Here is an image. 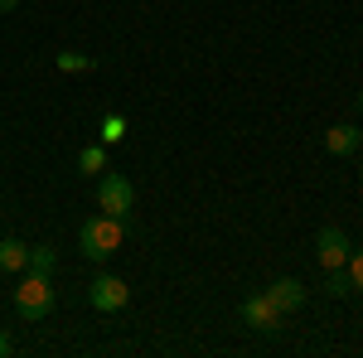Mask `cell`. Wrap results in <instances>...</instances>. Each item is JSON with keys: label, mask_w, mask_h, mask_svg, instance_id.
Listing matches in <instances>:
<instances>
[{"label": "cell", "mask_w": 363, "mask_h": 358, "mask_svg": "<svg viewBox=\"0 0 363 358\" xmlns=\"http://www.w3.org/2000/svg\"><path fill=\"white\" fill-rule=\"evenodd\" d=\"M359 145H363V131L354 121H339V126L325 131V150L330 155H359Z\"/></svg>", "instance_id": "obj_8"}, {"label": "cell", "mask_w": 363, "mask_h": 358, "mask_svg": "<svg viewBox=\"0 0 363 358\" xmlns=\"http://www.w3.org/2000/svg\"><path fill=\"white\" fill-rule=\"evenodd\" d=\"M359 116H363V87H359Z\"/></svg>", "instance_id": "obj_18"}, {"label": "cell", "mask_w": 363, "mask_h": 358, "mask_svg": "<svg viewBox=\"0 0 363 358\" xmlns=\"http://www.w3.org/2000/svg\"><path fill=\"white\" fill-rule=\"evenodd\" d=\"M29 267V247L20 242V237H0V272H25Z\"/></svg>", "instance_id": "obj_9"}, {"label": "cell", "mask_w": 363, "mask_h": 358, "mask_svg": "<svg viewBox=\"0 0 363 358\" xmlns=\"http://www.w3.org/2000/svg\"><path fill=\"white\" fill-rule=\"evenodd\" d=\"M349 286H354V281H349V272H344V267H330V276H325V291H330V296H344Z\"/></svg>", "instance_id": "obj_14"}, {"label": "cell", "mask_w": 363, "mask_h": 358, "mask_svg": "<svg viewBox=\"0 0 363 358\" xmlns=\"http://www.w3.org/2000/svg\"><path fill=\"white\" fill-rule=\"evenodd\" d=\"M15 315L29 320V325H39V320L54 315V281L44 272H29L25 281L15 286Z\"/></svg>", "instance_id": "obj_2"}, {"label": "cell", "mask_w": 363, "mask_h": 358, "mask_svg": "<svg viewBox=\"0 0 363 358\" xmlns=\"http://www.w3.org/2000/svg\"><path fill=\"white\" fill-rule=\"evenodd\" d=\"M107 169V145L97 140V145H83L78 150V174H102Z\"/></svg>", "instance_id": "obj_10"}, {"label": "cell", "mask_w": 363, "mask_h": 358, "mask_svg": "<svg viewBox=\"0 0 363 358\" xmlns=\"http://www.w3.org/2000/svg\"><path fill=\"white\" fill-rule=\"evenodd\" d=\"M242 325H247V330H257V334H272V330L281 325V310L267 301V291L242 301Z\"/></svg>", "instance_id": "obj_5"}, {"label": "cell", "mask_w": 363, "mask_h": 358, "mask_svg": "<svg viewBox=\"0 0 363 358\" xmlns=\"http://www.w3.org/2000/svg\"><path fill=\"white\" fill-rule=\"evenodd\" d=\"M344 272H349V281H354V291H363V247H359V252H349Z\"/></svg>", "instance_id": "obj_15"}, {"label": "cell", "mask_w": 363, "mask_h": 358, "mask_svg": "<svg viewBox=\"0 0 363 358\" xmlns=\"http://www.w3.org/2000/svg\"><path fill=\"white\" fill-rule=\"evenodd\" d=\"M131 301V286L121 281V276H92V286H87V305L92 310H102V315H116V310H126Z\"/></svg>", "instance_id": "obj_4"}, {"label": "cell", "mask_w": 363, "mask_h": 358, "mask_svg": "<svg viewBox=\"0 0 363 358\" xmlns=\"http://www.w3.org/2000/svg\"><path fill=\"white\" fill-rule=\"evenodd\" d=\"M54 267H58V252L49 247V242L29 247V272H44V276H54Z\"/></svg>", "instance_id": "obj_11"}, {"label": "cell", "mask_w": 363, "mask_h": 358, "mask_svg": "<svg viewBox=\"0 0 363 358\" xmlns=\"http://www.w3.org/2000/svg\"><path fill=\"white\" fill-rule=\"evenodd\" d=\"M97 136H102V145H116V140L126 136V116H116V111H107V116L97 121Z\"/></svg>", "instance_id": "obj_12"}, {"label": "cell", "mask_w": 363, "mask_h": 358, "mask_svg": "<svg viewBox=\"0 0 363 358\" xmlns=\"http://www.w3.org/2000/svg\"><path fill=\"white\" fill-rule=\"evenodd\" d=\"M97 208L112 213V218H126L136 208V184L126 174H116V169H102L97 174Z\"/></svg>", "instance_id": "obj_3"}, {"label": "cell", "mask_w": 363, "mask_h": 358, "mask_svg": "<svg viewBox=\"0 0 363 358\" xmlns=\"http://www.w3.org/2000/svg\"><path fill=\"white\" fill-rule=\"evenodd\" d=\"M5 354H10V334L0 330V358H5Z\"/></svg>", "instance_id": "obj_17"}, {"label": "cell", "mask_w": 363, "mask_h": 358, "mask_svg": "<svg viewBox=\"0 0 363 358\" xmlns=\"http://www.w3.org/2000/svg\"><path fill=\"white\" fill-rule=\"evenodd\" d=\"M121 242H126V228H121V218H112V213L83 218V228H78V247H83L87 262H107V257H116Z\"/></svg>", "instance_id": "obj_1"}, {"label": "cell", "mask_w": 363, "mask_h": 358, "mask_svg": "<svg viewBox=\"0 0 363 358\" xmlns=\"http://www.w3.org/2000/svg\"><path fill=\"white\" fill-rule=\"evenodd\" d=\"M359 174H363V160H359Z\"/></svg>", "instance_id": "obj_19"}, {"label": "cell", "mask_w": 363, "mask_h": 358, "mask_svg": "<svg viewBox=\"0 0 363 358\" xmlns=\"http://www.w3.org/2000/svg\"><path fill=\"white\" fill-rule=\"evenodd\" d=\"M20 10V0H0V15H15Z\"/></svg>", "instance_id": "obj_16"}, {"label": "cell", "mask_w": 363, "mask_h": 358, "mask_svg": "<svg viewBox=\"0 0 363 358\" xmlns=\"http://www.w3.org/2000/svg\"><path fill=\"white\" fill-rule=\"evenodd\" d=\"M315 257H320L325 272H330V267H344V262H349V237H344L339 228H320V233H315Z\"/></svg>", "instance_id": "obj_6"}, {"label": "cell", "mask_w": 363, "mask_h": 358, "mask_svg": "<svg viewBox=\"0 0 363 358\" xmlns=\"http://www.w3.org/2000/svg\"><path fill=\"white\" fill-rule=\"evenodd\" d=\"M267 301L277 305L281 315H296V310L306 305V286H301L296 276H277V281L267 286Z\"/></svg>", "instance_id": "obj_7"}, {"label": "cell", "mask_w": 363, "mask_h": 358, "mask_svg": "<svg viewBox=\"0 0 363 358\" xmlns=\"http://www.w3.org/2000/svg\"><path fill=\"white\" fill-rule=\"evenodd\" d=\"M54 63H58V73H87V68H92V58H87V54H73V49H68V54H58Z\"/></svg>", "instance_id": "obj_13"}]
</instances>
